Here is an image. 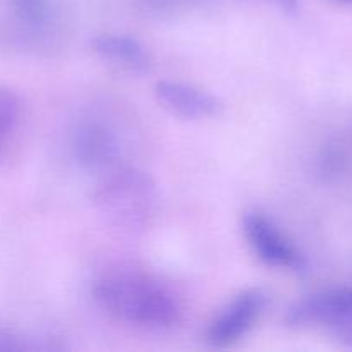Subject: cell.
Instances as JSON below:
<instances>
[{"instance_id": "1", "label": "cell", "mask_w": 352, "mask_h": 352, "mask_svg": "<svg viewBox=\"0 0 352 352\" xmlns=\"http://www.w3.org/2000/svg\"><path fill=\"white\" fill-rule=\"evenodd\" d=\"M93 296L103 311L138 329H172L181 318V306L175 296L146 275L131 272L109 274L96 282Z\"/></svg>"}, {"instance_id": "2", "label": "cell", "mask_w": 352, "mask_h": 352, "mask_svg": "<svg viewBox=\"0 0 352 352\" xmlns=\"http://www.w3.org/2000/svg\"><path fill=\"white\" fill-rule=\"evenodd\" d=\"M93 206L110 229L122 234L141 232L157 213V184L150 174L136 167L116 168L96 186Z\"/></svg>"}, {"instance_id": "3", "label": "cell", "mask_w": 352, "mask_h": 352, "mask_svg": "<svg viewBox=\"0 0 352 352\" xmlns=\"http://www.w3.org/2000/svg\"><path fill=\"white\" fill-rule=\"evenodd\" d=\"M285 322L294 329L329 330L339 342L352 347V284L306 296L289 308Z\"/></svg>"}, {"instance_id": "4", "label": "cell", "mask_w": 352, "mask_h": 352, "mask_svg": "<svg viewBox=\"0 0 352 352\" xmlns=\"http://www.w3.org/2000/svg\"><path fill=\"white\" fill-rule=\"evenodd\" d=\"M243 234L254 256L268 267L294 274H305L308 268L305 254L263 213L248 212L243 217Z\"/></svg>"}, {"instance_id": "5", "label": "cell", "mask_w": 352, "mask_h": 352, "mask_svg": "<svg viewBox=\"0 0 352 352\" xmlns=\"http://www.w3.org/2000/svg\"><path fill=\"white\" fill-rule=\"evenodd\" d=\"M267 306V294L261 289H244L234 296L208 323L205 342L213 349H227L239 342L260 320Z\"/></svg>"}, {"instance_id": "6", "label": "cell", "mask_w": 352, "mask_h": 352, "mask_svg": "<svg viewBox=\"0 0 352 352\" xmlns=\"http://www.w3.org/2000/svg\"><path fill=\"white\" fill-rule=\"evenodd\" d=\"M119 138L100 120H85L72 133L71 150L81 167L107 168L119 157Z\"/></svg>"}, {"instance_id": "7", "label": "cell", "mask_w": 352, "mask_h": 352, "mask_svg": "<svg viewBox=\"0 0 352 352\" xmlns=\"http://www.w3.org/2000/svg\"><path fill=\"white\" fill-rule=\"evenodd\" d=\"M155 96L164 109L182 119H208L219 116L222 103L212 93L179 81H160L155 86Z\"/></svg>"}, {"instance_id": "8", "label": "cell", "mask_w": 352, "mask_h": 352, "mask_svg": "<svg viewBox=\"0 0 352 352\" xmlns=\"http://www.w3.org/2000/svg\"><path fill=\"white\" fill-rule=\"evenodd\" d=\"M91 48L105 64L127 74H146L151 69V55L148 48L129 34H98L91 41Z\"/></svg>"}, {"instance_id": "9", "label": "cell", "mask_w": 352, "mask_h": 352, "mask_svg": "<svg viewBox=\"0 0 352 352\" xmlns=\"http://www.w3.org/2000/svg\"><path fill=\"white\" fill-rule=\"evenodd\" d=\"M21 117V103L16 93L0 86V155L16 133Z\"/></svg>"}, {"instance_id": "10", "label": "cell", "mask_w": 352, "mask_h": 352, "mask_svg": "<svg viewBox=\"0 0 352 352\" xmlns=\"http://www.w3.org/2000/svg\"><path fill=\"white\" fill-rule=\"evenodd\" d=\"M9 2L17 19L33 30L43 28L50 17L48 0H9Z\"/></svg>"}, {"instance_id": "11", "label": "cell", "mask_w": 352, "mask_h": 352, "mask_svg": "<svg viewBox=\"0 0 352 352\" xmlns=\"http://www.w3.org/2000/svg\"><path fill=\"white\" fill-rule=\"evenodd\" d=\"M30 349L23 337L17 336L14 330L7 329V327L0 325V352H17Z\"/></svg>"}, {"instance_id": "12", "label": "cell", "mask_w": 352, "mask_h": 352, "mask_svg": "<svg viewBox=\"0 0 352 352\" xmlns=\"http://www.w3.org/2000/svg\"><path fill=\"white\" fill-rule=\"evenodd\" d=\"M265 2L275 3V6L280 7L285 12H294L299 7V2H301V0H265Z\"/></svg>"}, {"instance_id": "13", "label": "cell", "mask_w": 352, "mask_h": 352, "mask_svg": "<svg viewBox=\"0 0 352 352\" xmlns=\"http://www.w3.org/2000/svg\"><path fill=\"white\" fill-rule=\"evenodd\" d=\"M339 2L346 3V6H352V0H339Z\"/></svg>"}]
</instances>
